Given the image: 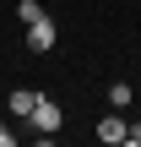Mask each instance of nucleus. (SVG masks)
Wrapping results in <instances>:
<instances>
[{"label": "nucleus", "mask_w": 141, "mask_h": 147, "mask_svg": "<svg viewBox=\"0 0 141 147\" xmlns=\"http://www.w3.org/2000/svg\"><path fill=\"white\" fill-rule=\"evenodd\" d=\"M5 104H11V115H22V120H27V115H33V104H38V87H11V98H5Z\"/></svg>", "instance_id": "obj_4"}, {"label": "nucleus", "mask_w": 141, "mask_h": 147, "mask_svg": "<svg viewBox=\"0 0 141 147\" xmlns=\"http://www.w3.org/2000/svg\"><path fill=\"white\" fill-rule=\"evenodd\" d=\"M27 49H38V55H43V49H54V22H49V16L27 22Z\"/></svg>", "instance_id": "obj_3"}, {"label": "nucleus", "mask_w": 141, "mask_h": 147, "mask_svg": "<svg viewBox=\"0 0 141 147\" xmlns=\"http://www.w3.org/2000/svg\"><path fill=\"white\" fill-rule=\"evenodd\" d=\"M27 125H33L38 136H54V131L65 125V109H60L54 98H43V93H38V104H33V115H27Z\"/></svg>", "instance_id": "obj_1"}, {"label": "nucleus", "mask_w": 141, "mask_h": 147, "mask_svg": "<svg viewBox=\"0 0 141 147\" xmlns=\"http://www.w3.org/2000/svg\"><path fill=\"white\" fill-rule=\"evenodd\" d=\"M125 131H130V120L114 109V115H103V120H98V131H92V136H98V142H109V147H120V142H125Z\"/></svg>", "instance_id": "obj_2"}, {"label": "nucleus", "mask_w": 141, "mask_h": 147, "mask_svg": "<svg viewBox=\"0 0 141 147\" xmlns=\"http://www.w3.org/2000/svg\"><path fill=\"white\" fill-rule=\"evenodd\" d=\"M16 16H22V27H27V22H38V16H49V11H43L38 0H22V5H16Z\"/></svg>", "instance_id": "obj_5"}, {"label": "nucleus", "mask_w": 141, "mask_h": 147, "mask_svg": "<svg viewBox=\"0 0 141 147\" xmlns=\"http://www.w3.org/2000/svg\"><path fill=\"white\" fill-rule=\"evenodd\" d=\"M130 98H136V93H130L125 82H114V87H109V104H114V109H130Z\"/></svg>", "instance_id": "obj_6"}, {"label": "nucleus", "mask_w": 141, "mask_h": 147, "mask_svg": "<svg viewBox=\"0 0 141 147\" xmlns=\"http://www.w3.org/2000/svg\"><path fill=\"white\" fill-rule=\"evenodd\" d=\"M11 142H16V131H5V125H0V147H11Z\"/></svg>", "instance_id": "obj_8"}, {"label": "nucleus", "mask_w": 141, "mask_h": 147, "mask_svg": "<svg viewBox=\"0 0 141 147\" xmlns=\"http://www.w3.org/2000/svg\"><path fill=\"white\" fill-rule=\"evenodd\" d=\"M125 142H130V147H141V120H130V131H125Z\"/></svg>", "instance_id": "obj_7"}]
</instances>
